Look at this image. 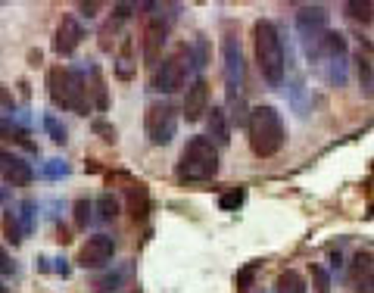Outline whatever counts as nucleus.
<instances>
[{
	"mask_svg": "<svg viewBox=\"0 0 374 293\" xmlns=\"http://www.w3.org/2000/svg\"><path fill=\"white\" fill-rule=\"evenodd\" d=\"M0 293H10V287H6V284H0Z\"/></svg>",
	"mask_w": 374,
	"mask_h": 293,
	"instance_id": "nucleus-37",
	"label": "nucleus"
},
{
	"mask_svg": "<svg viewBox=\"0 0 374 293\" xmlns=\"http://www.w3.org/2000/svg\"><path fill=\"white\" fill-rule=\"evenodd\" d=\"M93 131H97V134H103V141H116V128H112L109 122H93Z\"/></svg>",
	"mask_w": 374,
	"mask_h": 293,
	"instance_id": "nucleus-34",
	"label": "nucleus"
},
{
	"mask_svg": "<svg viewBox=\"0 0 374 293\" xmlns=\"http://www.w3.org/2000/svg\"><path fill=\"white\" fill-rule=\"evenodd\" d=\"M346 10H349V16L355 19V22H371V16H374V6L368 3V0H349L346 3Z\"/></svg>",
	"mask_w": 374,
	"mask_h": 293,
	"instance_id": "nucleus-19",
	"label": "nucleus"
},
{
	"mask_svg": "<svg viewBox=\"0 0 374 293\" xmlns=\"http://www.w3.org/2000/svg\"><path fill=\"white\" fill-rule=\"evenodd\" d=\"M97 209H100V218H106V222H109V218L118 215V199L112 197V193H103V197L97 199Z\"/></svg>",
	"mask_w": 374,
	"mask_h": 293,
	"instance_id": "nucleus-22",
	"label": "nucleus"
},
{
	"mask_svg": "<svg viewBox=\"0 0 374 293\" xmlns=\"http://www.w3.org/2000/svg\"><path fill=\"white\" fill-rule=\"evenodd\" d=\"M222 60H224V87H228V122H234L237 128L249 122V109H247V66H243V50H240V37L228 35L222 37Z\"/></svg>",
	"mask_w": 374,
	"mask_h": 293,
	"instance_id": "nucleus-1",
	"label": "nucleus"
},
{
	"mask_svg": "<svg viewBox=\"0 0 374 293\" xmlns=\"http://www.w3.org/2000/svg\"><path fill=\"white\" fill-rule=\"evenodd\" d=\"M190 53H197V62H193L197 69H203V66H206V60H209V47H206V41H197V44H193Z\"/></svg>",
	"mask_w": 374,
	"mask_h": 293,
	"instance_id": "nucleus-33",
	"label": "nucleus"
},
{
	"mask_svg": "<svg viewBox=\"0 0 374 293\" xmlns=\"http://www.w3.org/2000/svg\"><path fill=\"white\" fill-rule=\"evenodd\" d=\"M359 81H362V87H365V94L374 91V66L365 56H359Z\"/></svg>",
	"mask_w": 374,
	"mask_h": 293,
	"instance_id": "nucleus-23",
	"label": "nucleus"
},
{
	"mask_svg": "<svg viewBox=\"0 0 374 293\" xmlns=\"http://www.w3.org/2000/svg\"><path fill=\"white\" fill-rule=\"evenodd\" d=\"M128 206H131V215H134V218H147V212H150V193H147V187H143V184H131Z\"/></svg>",
	"mask_w": 374,
	"mask_h": 293,
	"instance_id": "nucleus-15",
	"label": "nucleus"
},
{
	"mask_svg": "<svg viewBox=\"0 0 374 293\" xmlns=\"http://www.w3.org/2000/svg\"><path fill=\"white\" fill-rule=\"evenodd\" d=\"M143 131H147L150 143H156V147L172 143L175 131H178V106L172 100H153L143 112Z\"/></svg>",
	"mask_w": 374,
	"mask_h": 293,
	"instance_id": "nucleus-7",
	"label": "nucleus"
},
{
	"mask_svg": "<svg viewBox=\"0 0 374 293\" xmlns=\"http://www.w3.org/2000/svg\"><path fill=\"white\" fill-rule=\"evenodd\" d=\"M371 262H374V256L371 253H355V259H353V272H359V274H365V272H371Z\"/></svg>",
	"mask_w": 374,
	"mask_h": 293,
	"instance_id": "nucleus-30",
	"label": "nucleus"
},
{
	"mask_svg": "<svg viewBox=\"0 0 374 293\" xmlns=\"http://www.w3.org/2000/svg\"><path fill=\"white\" fill-rule=\"evenodd\" d=\"M118 75H122V78H131V41H125L122 56H118Z\"/></svg>",
	"mask_w": 374,
	"mask_h": 293,
	"instance_id": "nucleus-28",
	"label": "nucleus"
},
{
	"mask_svg": "<svg viewBox=\"0 0 374 293\" xmlns=\"http://www.w3.org/2000/svg\"><path fill=\"white\" fill-rule=\"evenodd\" d=\"M253 278H256V265H247V268H243V272H237V278H234L237 290H249V284H253Z\"/></svg>",
	"mask_w": 374,
	"mask_h": 293,
	"instance_id": "nucleus-29",
	"label": "nucleus"
},
{
	"mask_svg": "<svg viewBox=\"0 0 374 293\" xmlns=\"http://www.w3.org/2000/svg\"><path fill=\"white\" fill-rule=\"evenodd\" d=\"M44 175H47V178H62V175H69V166L60 159H50L47 166H44Z\"/></svg>",
	"mask_w": 374,
	"mask_h": 293,
	"instance_id": "nucleus-31",
	"label": "nucleus"
},
{
	"mask_svg": "<svg viewBox=\"0 0 374 293\" xmlns=\"http://www.w3.org/2000/svg\"><path fill=\"white\" fill-rule=\"evenodd\" d=\"M10 272H12V262L6 259V253L0 249V274H10Z\"/></svg>",
	"mask_w": 374,
	"mask_h": 293,
	"instance_id": "nucleus-35",
	"label": "nucleus"
},
{
	"mask_svg": "<svg viewBox=\"0 0 374 293\" xmlns=\"http://www.w3.org/2000/svg\"><path fill=\"white\" fill-rule=\"evenodd\" d=\"M187 60H190V47H187V44H178L168 56H162V62H156L150 87H153L156 94L181 91V87H184V78H187Z\"/></svg>",
	"mask_w": 374,
	"mask_h": 293,
	"instance_id": "nucleus-6",
	"label": "nucleus"
},
{
	"mask_svg": "<svg viewBox=\"0 0 374 293\" xmlns=\"http://www.w3.org/2000/svg\"><path fill=\"white\" fill-rule=\"evenodd\" d=\"M44 128H47V134L53 137L56 143H66L69 141L66 125H60V118H56V116H44Z\"/></svg>",
	"mask_w": 374,
	"mask_h": 293,
	"instance_id": "nucleus-21",
	"label": "nucleus"
},
{
	"mask_svg": "<svg viewBox=\"0 0 374 293\" xmlns=\"http://www.w3.org/2000/svg\"><path fill=\"white\" fill-rule=\"evenodd\" d=\"M118 281H122V274H106V278L93 281V290L97 293H112V290H118Z\"/></svg>",
	"mask_w": 374,
	"mask_h": 293,
	"instance_id": "nucleus-26",
	"label": "nucleus"
},
{
	"mask_svg": "<svg viewBox=\"0 0 374 293\" xmlns=\"http://www.w3.org/2000/svg\"><path fill=\"white\" fill-rule=\"evenodd\" d=\"M328 22H330V12L324 10V6H299L296 12V31L299 37L305 41V50H315V44L324 37V31H328Z\"/></svg>",
	"mask_w": 374,
	"mask_h": 293,
	"instance_id": "nucleus-8",
	"label": "nucleus"
},
{
	"mask_svg": "<svg viewBox=\"0 0 374 293\" xmlns=\"http://www.w3.org/2000/svg\"><path fill=\"white\" fill-rule=\"evenodd\" d=\"M0 178L12 187H25L35 178V168H31L19 153H12V150H0Z\"/></svg>",
	"mask_w": 374,
	"mask_h": 293,
	"instance_id": "nucleus-10",
	"label": "nucleus"
},
{
	"mask_svg": "<svg viewBox=\"0 0 374 293\" xmlns=\"http://www.w3.org/2000/svg\"><path fill=\"white\" fill-rule=\"evenodd\" d=\"M218 175V150L209 137H190L181 153L178 178L181 181H209Z\"/></svg>",
	"mask_w": 374,
	"mask_h": 293,
	"instance_id": "nucleus-5",
	"label": "nucleus"
},
{
	"mask_svg": "<svg viewBox=\"0 0 374 293\" xmlns=\"http://www.w3.org/2000/svg\"><path fill=\"white\" fill-rule=\"evenodd\" d=\"M247 131H249V147H253V153L262 156V159L274 156L287 141L284 118H280V112L274 109V106H268V103L249 109Z\"/></svg>",
	"mask_w": 374,
	"mask_h": 293,
	"instance_id": "nucleus-3",
	"label": "nucleus"
},
{
	"mask_svg": "<svg viewBox=\"0 0 374 293\" xmlns=\"http://www.w3.org/2000/svg\"><path fill=\"white\" fill-rule=\"evenodd\" d=\"M312 284H315V293H330V274L321 265H312Z\"/></svg>",
	"mask_w": 374,
	"mask_h": 293,
	"instance_id": "nucleus-25",
	"label": "nucleus"
},
{
	"mask_svg": "<svg viewBox=\"0 0 374 293\" xmlns=\"http://www.w3.org/2000/svg\"><path fill=\"white\" fill-rule=\"evenodd\" d=\"M87 218H91V203L87 199H75V224L87 228Z\"/></svg>",
	"mask_w": 374,
	"mask_h": 293,
	"instance_id": "nucleus-27",
	"label": "nucleus"
},
{
	"mask_svg": "<svg viewBox=\"0 0 374 293\" xmlns=\"http://www.w3.org/2000/svg\"><path fill=\"white\" fill-rule=\"evenodd\" d=\"M355 293H374V268L365 274H359V281H355Z\"/></svg>",
	"mask_w": 374,
	"mask_h": 293,
	"instance_id": "nucleus-32",
	"label": "nucleus"
},
{
	"mask_svg": "<svg viewBox=\"0 0 374 293\" xmlns=\"http://www.w3.org/2000/svg\"><path fill=\"white\" fill-rule=\"evenodd\" d=\"M81 10H84L87 16H93V10H97V3H81Z\"/></svg>",
	"mask_w": 374,
	"mask_h": 293,
	"instance_id": "nucleus-36",
	"label": "nucleus"
},
{
	"mask_svg": "<svg viewBox=\"0 0 374 293\" xmlns=\"http://www.w3.org/2000/svg\"><path fill=\"white\" fill-rule=\"evenodd\" d=\"M3 234H6V240H10V243H19V240H22V234H25V231L19 228V222H16L12 212H6V215H3Z\"/></svg>",
	"mask_w": 374,
	"mask_h": 293,
	"instance_id": "nucleus-24",
	"label": "nucleus"
},
{
	"mask_svg": "<svg viewBox=\"0 0 374 293\" xmlns=\"http://www.w3.org/2000/svg\"><path fill=\"white\" fill-rule=\"evenodd\" d=\"M166 37H168V22L153 16L147 22V28H143V62H147V66H156V62H159Z\"/></svg>",
	"mask_w": 374,
	"mask_h": 293,
	"instance_id": "nucleus-11",
	"label": "nucleus"
},
{
	"mask_svg": "<svg viewBox=\"0 0 374 293\" xmlns=\"http://www.w3.org/2000/svg\"><path fill=\"white\" fill-rule=\"evenodd\" d=\"M91 94H93V103H97L100 112L109 109V97H106V85H103V75H100L97 66H91Z\"/></svg>",
	"mask_w": 374,
	"mask_h": 293,
	"instance_id": "nucleus-16",
	"label": "nucleus"
},
{
	"mask_svg": "<svg viewBox=\"0 0 374 293\" xmlns=\"http://www.w3.org/2000/svg\"><path fill=\"white\" fill-rule=\"evenodd\" d=\"M116 256V240L109 234H93L84 240V247L78 249V265L81 268H103Z\"/></svg>",
	"mask_w": 374,
	"mask_h": 293,
	"instance_id": "nucleus-9",
	"label": "nucleus"
},
{
	"mask_svg": "<svg viewBox=\"0 0 374 293\" xmlns=\"http://www.w3.org/2000/svg\"><path fill=\"white\" fill-rule=\"evenodd\" d=\"M278 293H305V278L293 268H287L278 278Z\"/></svg>",
	"mask_w": 374,
	"mask_h": 293,
	"instance_id": "nucleus-17",
	"label": "nucleus"
},
{
	"mask_svg": "<svg viewBox=\"0 0 374 293\" xmlns=\"http://www.w3.org/2000/svg\"><path fill=\"white\" fill-rule=\"evenodd\" d=\"M47 94L56 106H62V109H69V112H78V116H84L87 106H91L81 72L66 69V66H53L47 72Z\"/></svg>",
	"mask_w": 374,
	"mask_h": 293,
	"instance_id": "nucleus-4",
	"label": "nucleus"
},
{
	"mask_svg": "<svg viewBox=\"0 0 374 293\" xmlns=\"http://www.w3.org/2000/svg\"><path fill=\"white\" fill-rule=\"evenodd\" d=\"M243 199H247V190H243V187H237V190L222 193V197H218V206H222L224 212H231V209H237V206H243Z\"/></svg>",
	"mask_w": 374,
	"mask_h": 293,
	"instance_id": "nucleus-20",
	"label": "nucleus"
},
{
	"mask_svg": "<svg viewBox=\"0 0 374 293\" xmlns=\"http://www.w3.org/2000/svg\"><path fill=\"white\" fill-rule=\"evenodd\" d=\"M81 37H84V28H81L72 16H62L60 25H56V35H53V50L60 56L75 53V47L81 44Z\"/></svg>",
	"mask_w": 374,
	"mask_h": 293,
	"instance_id": "nucleus-13",
	"label": "nucleus"
},
{
	"mask_svg": "<svg viewBox=\"0 0 374 293\" xmlns=\"http://www.w3.org/2000/svg\"><path fill=\"white\" fill-rule=\"evenodd\" d=\"M206 112H209V85H206V78H197L184 94V118L199 122Z\"/></svg>",
	"mask_w": 374,
	"mask_h": 293,
	"instance_id": "nucleus-12",
	"label": "nucleus"
},
{
	"mask_svg": "<svg viewBox=\"0 0 374 293\" xmlns=\"http://www.w3.org/2000/svg\"><path fill=\"white\" fill-rule=\"evenodd\" d=\"M253 41H256V62H259L262 78L271 87H278L284 81V69H287L284 41H280L278 25L271 19H259L253 25Z\"/></svg>",
	"mask_w": 374,
	"mask_h": 293,
	"instance_id": "nucleus-2",
	"label": "nucleus"
},
{
	"mask_svg": "<svg viewBox=\"0 0 374 293\" xmlns=\"http://www.w3.org/2000/svg\"><path fill=\"white\" fill-rule=\"evenodd\" d=\"M206 131L215 143H228L231 141V122H228V112L222 106H212V112L206 116Z\"/></svg>",
	"mask_w": 374,
	"mask_h": 293,
	"instance_id": "nucleus-14",
	"label": "nucleus"
},
{
	"mask_svg": "<svg viewBox=\"0 0 374 293\" xmlns=\"http://www.w3.org/2000/svg\"><path fill=\"white\" fill-rule=\"evenodd\" d=\"M0 137H12V141L25 143V147H28V150H35V143L28 141V131H25V128H19V125L12 122V118H6V122H3V118H0Z\"/></svg>",
	"mask_w": 374,
	"mask_h": 293,
	"instance_id": "nucleus-18",
	"label": "nucleus"
}]
</instances>
